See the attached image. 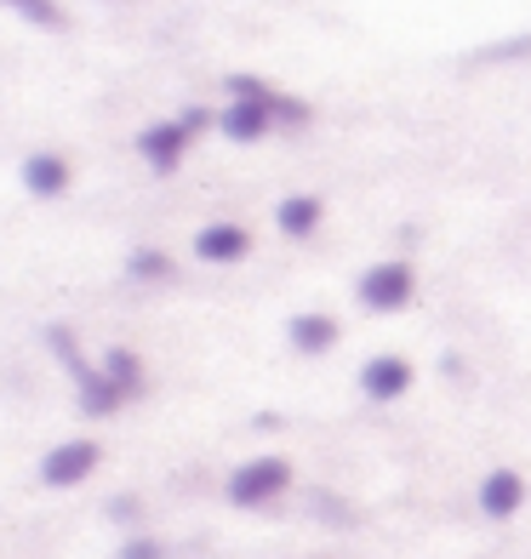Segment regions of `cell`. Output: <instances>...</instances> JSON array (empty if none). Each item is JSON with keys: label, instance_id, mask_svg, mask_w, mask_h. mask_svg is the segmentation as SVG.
<instances>
[{"label": "cell", "instance_id": "obj_1", "mask_svg": "<svg viewBox=\"0 0 531 559\" xmlns=\"http://www.w3.org/2000/svg\"><path fill=\"white\" fill-rule=\"evenodd\" d=\"M303 126L309 120V104L297 97H281L274 86H263L258 74H229V109L217 115V132L229 143H263L269 126Z\"/></svg>", "mask_w": 531, "mask_h": 559}, {"label": "cell", "instance_id": "obj_2", "mask_svg": "<svg viewBox=\"0 0 531 559\" xmlns=\"http://www.w3.org/2000/svg\"><path fill=\"white\" fill-rule=\"evenodd\" d=\"M46 343H52V348H58V360L69 366V377H74V400H81V412H86V417H115V412H126V405H132V400H126V394L109 383V371L81 354V337H74V332L52 325V332H46Z\"/></svg>", "mask_w": 531, "mask_h": 559}, {"label": "cell", "instance_id": "obj_3", "mask_svg": "<svg viewBox=\"0 0 531 559\" xmlns=\"http://www.w3.org/2000/svg\"><path fill=\"white\" fill-rule=\"evenodd\" d=\"M292 486H297L292 456H281V451H258V456H246V463L229 474L223 497H229L235 508H274Z\"/></svg>", "mask_w": 531, "mask_h": 559}, {"label": "cell", "instance_id": "obj_4", "mask_svg": "<svg viewBox=\"0 0 531 559\" xmlns=\"http://www.w3.org/2000/svg\"><path fill=\"white\" fill-rule=\"evenodd\" d=\"M354 297H361V309H371V314H400V309H412V297H417V263H412V258H384V263H371L361 280H354Z\"/></svg>", "mask_w": 531, "mask_h": 559}, {"label": "cell", "instance_id": "obj_5", "mask_svg": "<svg viewBox=\"0 0 531 559\" xmlns=\"http://www.w3.org/2000/svg\"><path fill=\"white\" fill-rule=\"evenodd\" d=\"M97 468H104V445L97 440H63L40 456V486L46 491H74V486H86Z\"/></svg>", "mask_w": 531, "mask_h": 559}, {"label": "cell", "instance_id": "obj_6", "mask_svg": "<svg viewBox=\"0 0 531 559\" xmlns=\"http://www.w3.org/2000/svg\"><path fill=\"white\" fill-rule=\"evenodd\" d=\"M417 383V366L406 360V354H371V360L361 366V394L371 405H394V400H406Z\"/></svg>", "mask_w": 531, "mask_h": 559}, {"label": "cell", "instance_id": "obj_7", "mask_svg": "<svg viewBox=\"0 0 531 559\" xmlns=\"http://www.w3.org/2000/svg\"><path fill=\"white\" fill-rule=\"evenodd\" d=\"M194 258L212 263V269H229V263H246L251 258V228L246 223H200L194 228Z\"/></svg>", "mask_w": 531, "mask_h": 559}, {"label": "cell", "instance_id": "obj_8", "mask_svg": "<svg viewBox=\"0 0 531 559\" xmlns=\"http://www.w3.org/2000/svg\"><path fill=\"white\" fill-rule=\"evenodd\" d=\"M474 508L486 520H515L526 508V474L520 468H486L474 486Z\"/></svg>", "mask_w": 531, "mask_h": 559}, {"label": "cell", "instance_id": "obj_9", "mask_svg": "<svg viewBox=\"0 0 531 559\" xmlns=\"http://www.w3.org/2000/svg\"><path fill=\"white\" fill-rule=\"evenodd\" d=\"M286 343L292 354H303V360H320V354H332L343 343V320L326 314V309H303L286 320Z\"/></svg>", "mask_w": 531, "mask_h": 559}, {"label": "cell", "instance_id": "obj_10", "mask_svg": "<svg viewBox=\"0 0 531 559\" xmlns=\"http://www.w3.org/2000/svg\"><path fill=\"white\" fill-rule=\"evenodd\" d=\"M189 143H194V132L184 120H155V126H143V132H138V155L155 171H177L184 155H189Z\"/></svg>", "mask_w": 531, "mask_h": 559}, {"label": "cell", "instance_id": "obj_11", "mask_svg": "<svg viewBox=\"0 0 531 559\" xmlns=\"http://www.w3.org/2000/svg\"><path fill=\"white\" fill-rule=\"evenodd\" d=\"M17 183L30 189L35 200H63V194H69V183H74V166H69L63 155H52V148H35V155L23 160Z\"/></svg>", "mask_w": 531, "mask_h": 559}, {"label": "cell", "instance_id": "obj_12", "mask_svg": "<svg viewBox=\"0 0 531 559\" xmlns=\"http://www.w3.org/2000/svg\"><path fill=\"white\" fill-rule=\"evenodd\" d=\"M274 223H281L286 240H309V235H320V223H326V200L320 194H286L281 206H274Z\"/></svg>", "mask_w": 531, "mask_h": 559}, {"label": "cell", "instance_id": "obj_13", "mask_svg": "<svg viewBox=\"0 0 531 559\" xmlns=\"http://www.w3.org/2000/svg\"><path fill=\"white\" fill-rule=\"evenodd\" d=\"M97 366L109 371V383H115L126 400H143V394H149V366H143V354H138V348H109Z\"/></svg>", "mask_w": 531, "mask_h": 559}, {"label": "cell", "instance_id": "obj_14", "mask_svg": "<svg viewBox=\"0 0 531 559\" xmlns=\"http://www.w3.org/2000/svg\"><path fill=\"white\" fill-rule=\"evenodd\" d=\"M126 274H132L138 286H166V280L177 274V263H172V251H161V246H138L132 258H126Z\"/></svg>", "mask_w": 531, "mask_h": 559}, {"label": "cell", "instance_id": "obj_15", "mask_svg": "<svg viewBox=\"0 0 531 559\" xmlns=\"http://www.w3.org/2000/svg\"><path fill=\"white\" fill-rule=\"evenodd\" d=\"M7 7H17L35 29H63V7H58V0H7Z\"/></svg>", "mask_w": 531, "mask_h": 559}, {"label": "cell", "instance_id": "obj_16", "mask_svg": "<svg viewBox=\"0 0 531 559\" xmlns=\"http://www.w3.org/2000/svg\"><path fill=\"white\" fill-rule=\"evenodd\" d=\"M115 559H166V543L149 537V531H132V537L115 548Z\"/></svg>", "mask_w": 531, "mask_h": 559}, {"label": "cell", "instance_id": "obj_17", "mask_svg": "<svg viewBox=\"0 0 531 559\" xmlns=\"http://www.w3.org/2000/svg\"><path fill=\"white\" fill-rule=\"evenodd\" d=\"M138 514H143V502H138L132 491H126V497H115V502H109V520H115V525H138Z\"/></svg>", "mask_w": 531, "mask_h": 559}, {"label": "cell", "instance_id": "obj_18", "mask_svg": "<svg viewBox=\"0 0 531 559\" xmlns=\"http://www.w3.org/2000/svg\"><path fill=\"white\" fill-rule=\"evenodd\" d=\"M177 120H184V126H189L194 138H200V132H206V126H212V115H206V109H184V115H177Z\"/></svg>", "mask_w": 531, "mask_h": 559}]
</instances>
